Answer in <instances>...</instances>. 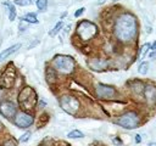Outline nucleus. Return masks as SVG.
<instances>
[{
    "label": "nucleus",
    "mask_w": 156,
    "mask_h": 146,
    "mask_svg": "<svg viewBox=\"0 0 156 146\" xmlns=\"http://www.w3.org/2000/svg\"><path fill=\"white\" fill-rule=\"evenodd\" d=\"M115 35L122 43L132 41L138 33V23L133 15L123 13L115 22Z\"/></svg>",
    "instance_id": "f257e3e1"
},
{
    "label": "nucleus",
    "mask_w": 156,
    "mask_h": 146,
    "mask_svg": "<svg viewBox=\"0 0 156 146\" xmlns=\"http://www.w3.org/2000/svg\"><path fill=\"white\" fill-rule=\"evenodd\" d=\"M52 66L60 73L68 74V73H72L73 69H74V61H73V58L71 56L57 55L52 60Z\"/></svg>",
    "instance_id": "f03ea898"
},
{
    "label": "nucleus",
    "mask_w": 156,
    "mask_h": 146,
    "mask_svg": "<svg viewBox=\"0 0 156 146\" xmlns=\"http://www.w3.org/2000/svg\"><path fill=\"white\" fill-rule=\"evenodd\" d=\"M139 122H140V118H139L138 113H135L133 111L126 112L116 120V123L124 129H134L139 125Z\"/></svg>",
    "instance_id": "7ed1b4c3"
},
{
    "label": "nucleus",
    "mask_w": 156,
    "mask_h": 146,
    "mask_svg": "<svg viewBox=\"0 0 156 146\" xmlns=\"http://www.w3.org/2000/svg\"><path fill=\"white\" fill-rule=\"evenodd\" d=\"M18 101H20V105L27 109H30L35 106V102H37V96H35V92L33 91L32 88H24L21 92H20V96H18Z\"/></svg>",
    "instance_id": "20e7f679"
},
{
    "label": "nucleus",
    "mask_w": 156,
    "mask_h": 146,
    "mask_svg": "<svg viewBox=\"0 0 156 146\" xmlns=\"http://www.w3.org/2000/svg\"><path fill=\"white\" fill-rule=\"evenodd\" d=\"M98 32V28L94 23L89 22V21H83L78 24L77 27V33L78 35L83 39V40H89L91 39Z\"/></svg>",
    "instance_id": "39448f33"
},
{
    "label": "nucleus",
    "mask_w": 156,
    "mask_h": 146,
    "mask_svg": "<svg viewBox=\"0 0 156 146\" xmlns=\"http://www.w3.org/2000/svg\"><path fill=\"white\" fill-rule=\"evenodd\" d=\"M60 105L65 112H67L68 114H72V116L76 114L77 111L79 109V101L76 97L69 96V95L62 96L60 100Z\"/></svg>",
    "instance_id": "423d86ee"
},
{
    "label": "nucleus",
    "mask_w": 156,
    "mask_h": 146,
    "mask_svg": "<svg viewBox=\"0 0 156 146\" xmlns=\"http://www.w3.org/2000/svg\"><path fill=\"white\" fill-rule=\"evenodd\" d=\"M13 123L18 128H28L33 123V116L26 112H18L13 118Z\"/></svg>",
    "instance_id": "0eeeda50"
},
{
    "label": "nucleus",
    "mask_w": 156,
    "mask_h": 146,
    "mask_svg": "<svg viewBox=\"0 0 156 146\" xmlns=\"http://www.w3.org/2000/svg\"><path fill=\"white\" fill-rule=\"evenodd\" d=\"M96 95L100 99H111L116 95V90L110 85L98 84L96 85Z\"/></svg>",
    "instance_id": "6e6552de"
},
{
    "label": "nucleus",
    "mask_w": 156,
    "mask_h": 146,
    "mask_svg": "<svg viewBox=\"0 0 156 146\" xmlns=\"http://www.w3.org/2000/svg\"><path fill=\"white\" fill-rule=\"evenodd\" d=\"M0 113H1L5 118H7V119L12 118V117L16 114V105H15L13 102H11V101H5V102H2V103L0 105Z\"/></svg>",
    "instance_id": "1a4fd4ad"
},
{
    "label": "nucleus",
    "mask_w": 156,
    "mask_h": 146,
    "mask_svg": "<svg viewBox=\"0 0 156 146\" xmlns=\"http://www.w3.org/2000/svg\"><path fill=\"white\" fill-rule=\"evenodd\" d=\"M144 95H145V100L149 105L156 103V88L154 85L145 86L144 88Z\"/></svg>",
    "instance_id": "9d476101"
},
{
    "label": "nucleus",
    "mask_w": 156,
    "mask_h": 146,
    "mask_svg": "<svg viewBox=\"0 0 156 146\" xmlns=\"http://www.w3.org/2000/svg\"><path fill=\"white\" fill-rule=\"evenodd\" d=\"M21 47V44H15V45H12V46H10V47H7V49H5L1 54H0V61H4V60H6L10 55H12V54H15L18 49Z\"/></svg>",
    "instance_id": "9b49d317"
},
{
    "label": "nucleus",
    "mask_w": 156,
    "mask_h": 146,
    "mask_svg": "<svg viewBox=\"0 0 156 146\" xmlns=\"http://www.w3.org/2000/svg\"><path fill=\"white\" fill-rule=\"evenodd\" d=\"M89 64L91 66L93 69H102V68H105V66L107 64V62L106 61H102V60H93Z\"/></svg>",
    "instance_id": "f8f14e48"
},
{
    "label": "nucleus",
    "mask_w": 156,
    "mask_h": 146,
    "mask_svg": "<svg viewBox=\"0 0 156 146\" xmlns=\"http://www.w3.org/2000/svg\"><path fill=\"white\" fill-rule=\"evenodd\" d=\"M4 5L6 7H9V19L11 22L15 21V18H16V9H15V6L12 4H10V2H4Z\"/></svg>",
    "instance_id": "ddd939ff"
},
{
    "label": "nucleus",
    "mask_w": 156,
    "mask_h": 146,
    "mask_svg": "<svg viewBox=\"0 0 156 146\" xmlns=\"http://www.w3.org/2000/svg\"><path fill=\"white\" fill-rule=\"evenodd\" d=\"M22 19H23L24 22H27V23H38L37 15H35V13H32V12H29V13L24 15Z\"/></svg>",
    "instance_id": "4468645a"
},
{
    "label": "nucleus",
    "mask_w": 156,
    "mask_h": 146,
    "mask_svg": "<svg viewBox=\"0 0 156 146\" xmlns=\"http://www.w3.org/2000/svg\"><path fill=\"white\" fill-rule=\"evenodd\" d=\"M67 136L69 137V139H82V137H84V134L80 131V130H72V131H69L68 134H67Z\"/></svg>",
    "instance_id": "2eb2a0df"
},
{
    "label": "nucleus",
    "mask_w": 156,
    "mask_h": 146,
    "mask_svg": "<svg viewBox=\"0 0 156 146\" xmlns=\"http://www.w3.org/2000/svg\"><path fill=\"white\" fill-rule=\"evenodd\" d=\"M62 26H63V23H62V21H60V22H57L56 24H55V27L52 28V30H50L49 32V35L50 36H55L60 30H61V28H62Z\"/></svg>",
    "instance_id": "dca6fc26"
},
{
    "label": "nucleus",
    "mask_w": 156,
    "mask_h": 146,
    "mask_svg": "<svg viewBox=\"0 0 156 146\" xmlns=\"http://www.w3.org/2000/svg\"><path fill=\"white\" fill-rule=\"evenodd\" d=\"M147 71H149V63L147 62H141L140 66H139V68H138V72L140 74H146Z\"/></svg>",
    "instance_id": "f3484780"
},
{
    "label": "nucleus",
    "mask_w": 156,
    "mask_h": 146,
    "mask_svg": "<svg viewBox=\"0 0 156 146\" xmlns=\"http://www.w3.org/2000/svg\"><path fill=\"white\" fill-rule=\"evenodd\" d=\"M37 7L40 11H45L48 7V0H37Z\"/></svg>",
    "instance_id": "a211bd4d"
},
{
    "label": "nucleus",
    "mask_w": 156,
    "mask_h": 146,
    "mask_svg": "<svg viewBox=\"0 0 156 146\" xmlns=\"http://www.w3.org/2000/svg\"><path fill=\"white\" fill-rule=\"evenodd\" d=\"M149 49H150V44H145V45H143L141 49H140V52H139L140 57H145V56H146V52H147Z\"/></svg>",
    "instance_id": "6ab92c4d"
},
{
    "label": "nucleus",
    "mask_w": 156,
    "mask_h": 146,
    "mask_svg": "<svg viewBox=\"0 0 156 146\" xmlns=\"http://www.w3.org/2000/svg\"><path fill=\"white\" fill-rule=\"evenodd\" d=\"M30 2H32V0H15V4L20 5V6H27Z\"/></svg>",
    "instance_id": "aec40b11"
},
{
    "label": "nucleus",
    "mask_w": 156,
    "mask_h": 146,
    "mask_svg": "<svg viewBox=\"0 0 156 146\" xmlns=\"http://www.w3.org/2000/svg\"><path fill=\"white\" fill-rule=\"evenodd\" d=\"M29 137H30V133L27 131V133H24V134L20 137V141H21V142H27V141L29 140Z\"/></svg>",
    "instance_id": "412c9836"
},
{
    "label": "nucleus",
    "mask_w": 156,
    "mask_h": 146,
    "mask_svg": "<svg viewBox=\"0 0 156 146\" xmlns=\"http://www.w3.org/2000/svg\"><path fill=\"white\" fill-rule=\"evenodd\" d=\"M27 22H24L23 19L20 22V26H18V28H20V32H24L26 29H27V24H26Z\"/></svg>",
    "instance_id": "4be33fe9"
},
{
    "label": "nucleus",
    "mask_w": 156,
    "mask_h": 146,
    "mask_svg": "<svg viewBox=\"0 0 156 146\" xmlns=\"http://www.w3.org/2000/svg\"><path fill=\"white\" fill-rule=\"evenodd\" d=\"M84 7H80V9H78L76 12H74V17H79V16H82L83 15V12H84Z\"/></svg>",
    "instance_id": "5701e85b"
},
{
    "label": "nucleus",
    "mask_w": 156,
    "mask_h": 146,
    "mask_svg": "<svg viewBox=\"0 0 156 146\" xmlns=\"http://www.w3.org/2000/svg\"><path fill=\"white\" fill-rule=\"evenodd\" d=\"M4 146H16V142L13 140H9V141H6L4 144Z\"/></svg>",
    "instance_id": "b1692460"
},
{
    "label": "nucleus",
    "mask_w": 156,
    "mask_h": 146,
    "mask_svg": "<svg viewBox=\"0 0 156 146\" xmlns=\"http://www.w3.org/2000/svg\"><path fill=\"white\" fill-rule=\"evenodd\" d=\"M140 141H141V137H140V135H139V134H136V135H135V142H138V144H139Z\"/></svg>",
    "instance_id": "393cba45"
},
{
    "label": "nucleus",
    "mask_w": 156,
    "mask_h": 146,
    "mask_svg": "<svg viewBox=\"0 0 156 146\" xmlns=\"http://www.w3.org/2000/svg\"><path fill=\"white\" fill-rule=\"evenodd\" d=\"M150 49H151V50H154V51H156V41H155L152 45H150Z\"/></svg>",
    "instance_id": "a878e982"
},
{
    "label": "nucleus",
    "mask_w": 156,
    "mask_h": 146,
    "mask_svg": "<svg viewBox=\"0 0 156 146\" xmlns=\"http://www.w3.org/2000/svg\"><path fill=\"white\" fill-rule=\"evenodd\" d=\"M150 57H151V58H155V57H156V51H154V52L150 55Z\"/></svg>",
    "instance_id": "bb28decb"
},
{
    "label": "nucleus",
    "mask_w": 156,
    "mask_h": 146,
    "mask_svg": "<svg viewBox=\"0 0 156 146\" xmlns=\"http://www.w3.org/2000/svg\"><path fill=\"white\" fill-rule=\"evenodd\" d=\"M149 146H156V142H150V145Z\"/></svg>",
    "instance_id": "cd10ccee"
},
{
    "label": "nucleus",
    "mask_w": 156,
    "mask_h": 146,
    "mask_svg": "<svg viewBox=\"0 0 156 146\" xmlns=\"http://www.w3.org/2000/svg\"><path fill=\"white\" fill-rule=\"evenodd\" d=\"M1 128H2V125H1V123H0V130H1Z\"/></svg>",
    "instance_id": "c85d7f7f"
},
{
    "label": "nucleus",
    "mask_w": 156,
    "mask_h": 146,
    "mask_svg": "<svg viewBox=\"0 0 156 146\" xmlns=\"http://www.w3.org/2000/svg\"><path fill=\"white\" fill-rule=\"evenodd\" d=\"M113 1H117V0H113Z\"/></svg>",
    "instance_id": "c756f323"
}]
</instances>
